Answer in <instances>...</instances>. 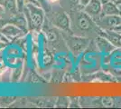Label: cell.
Masks as SVG:
<instances>
[{"instance_id": "cell-20", "label": "cell", "mask_w": 121, "mask_h": 109, "mask_svg": "<svg viewBox=\"0 0 121 109\" xmlns=\"http://www.w3.org/2000/svg\"><path fill=\"white\" fill-rule=\"evenodd\" d=\"M5 6H4V5L3 4H0V16L5 14Z\"/></svg>"}, {"instance_id": "cell-25", "label": "cell", "mask_w": 121, "mask_h": 109, "mask_svg": "<svg viewBox=\"0 0 121 109\" xmlns=\"http://www.w3.org/2000/svg\"><path fill=\"white\" fill-rule=\"evenodd\" d=\"M109 1H112V2H115V3H117V0H109Z\"/></svg>"}, {"instance_id": "cell-23", "label": "cell", "mask_w": 121, "mask_h": 109, "mask_svg": "<svg viewBox=\"0 0 121 109\" xmlns=\"http://www.w3.org/2000/svg\"><path fill=\"white\" fill-rule=\"evenodd\" d=\"M116 4H117V5H121V0H117V2Z\"/></svg>"}, {"instance_id": "cell-19", "label": "cell", "mask_w": 121, "mask_h": 109, "mask_svg": "<svg viewBox=\"0 0 121 109\" xmlns=\"http://www.w3.org/2000/svg\"><path fill=\"white\" fill-rule=\"evenodd\" d=\"M36 1L38 2V4H39L40 6H42V7H44V5L48 2V0H36Z\"/></svg>"}, {"instance_id": "cell-24", "label": "cell", "mask_w": 121, "mask_h": 109, "mask_svg": "<svg viewBox=\"0 0 121 109\" xmlns=\"http://www.w3.org/2000/svg\"><path fill=\"white\" fill-rule=\"evenodd\" d=\"M0 4H3L4 5V0H0Z\"/></svg>"}, {"instance_id": "cell-10", "label": "cell", "mask_w": 121, "mask_h": 109, "mask_svg": "<svg viewBox=\"0 0 121 109\" xmlns=\"http://www.w3.org/2000/svg\"><path fill=\"white\" fill-rule=\"evenodd\" d=\"M96 44L98 48L103 53H109L115 48V47L111 44L110 41L104 36H98L96 38Z\"/></svg>"}, {"instance_id": "cell-12", "label": "cell", "mask_w": 121, "mask_h": 109, "mask_svg": "<svg viewBox=\"0 0 121 109\" xmlns=\"http://www.w3.org/2000/svg\"><path fill=\"white\" fill-rule=\"evenodd\" d=\"M4 6L5 10L10 12L11 14H16L17 11V5H16V0H4Z\"/></svg>"}, {"instance_id": "cell-2", "label": "cell", "mask_w": 121, "mask_h": 109, "mask_svg": "<svg viewBox=\"0 0 121 109\" xmlns=\"http://www.w3.org/2000/svg\"><path fill=\"white\" fill-rule=\"evenodd\" d=\"M28 26L32 29H40L44 21V12L43 7L35 4H26L24 10Z\"/></svg>"}, {"instance_id": "cell-5", "label": "cell", "mask_w": 121, "mask_h": 109, "mask_svg": "<svg viewBox=\"0 0 121 109\" xmlns=\"http://www.w3.org/2000/svg\"><path fill=\"white\" fill-rule=\"evenodd\" d=\"M88 44H89V39L79 36H70L68 41V45L71 51L75 56H79L88 47Z\"/></svg>"}, {"instance_id": "cell-17", "label": "cell", "mask_w": 121, "mask_h": 109, "mask_svg": "<svg viewBox=\"0 0 121 109\" xmlns=\"http://www.w3.org/2000/svg\"><path fill=\"white\" fill-rule=\"evenodd\" d=\"M52 61V55L49 53H44L43 56V62L44 63L45 65H49Z\"/></svg>"}, {"instance_id": "cell-6", "label": "cell", "mask_w": 121, "mask_h": 109, "mask_svg": "<svg viewBox=\"0 0 121 109\" xmlns=\"http://www.w3.org/2000/svg\"><path fill=\"white\" fill-rule=\"evenodd\" d=\"M102 5L103 3L101 0H91L89 5L83 9V11L87 13L93 20L96 22L99 19L102 15Z\"/></svg>"}, {"instance_id": "cell-7", "label": "cell", "mask_w": 121, "mask_h": 109, "mask_svg": "<svg viewBox=\"0 0 121 109\" xmlns=\"http://www.w3.org/2000/svg\"><path fill=\"white\" fill-rule=\"evenodd\" d=\"M0 32L9 39H15L16 37H20L25 33L20 27H18L12 23L5 24V26L0 29Z\"/></svg>"}, {"instance_id": "cell-16", "label": "cell", "mask_w": 121, "mask_h": 109, "mask_svg": "<svg viewBox=\"0 0 121 109\" xmlns=\"http://www.w3.org/2000/svg\"><path fill=\"white\" fill-rule=\"evenodd\" d=\"M16 5H17V11L18 13H23L26 5L25 0H16Z\"/></svg>"}, {"instance_id": "cell-22", "label": "cell", "mask_w": 121, "mask_h": 109, "mask_svg": "<svg viewBox=\"0 0 121 109\" xmlns=\"http://www.w3.org/2000/svg\"><path fill=\"white\" fill-rule=\"evenodd\" d=\"M57 1H59V0H48V2H50V3H55Z\"/></svg>"}, {"instance_id": "cell-14", "label": "cell", "mask_w": 121, "mask_h": 109, "mask_svg": "<svg viewBox=\"0 0 121 109\" xmlns=\"http://www.w3.org/2000/svg\"><path fill=\"white\" fill-rule=\"evenodd\" d=\"M46 36L49 42H55L58 39V34L54 29H49L46 32Z\"/></svg>"}, {"instance_id": "cell-18", "label": "cell", "mask_w": 121, "mask_h": 109, "mask_svg": "<svg viewBox=\"0 0 121 109\" xmlns=\"http://www.w3.org/2000/svg\"><path fill=\"white\" fill-rule=\"evenodd\" d=\"M90 1H91V0H80V1H79V5H80L81 9L83 10L86 6L89 5Z\"/></svg>"}, {"instance_id": "cell-3", "label": "cell", "mask_w": 121, "mask_h": 109, "mask_svg": "<svg viewBox=\"0 0 121 109\" xmlns=\"http://www.w3.org/2000/svg\"><path fill=\"white\" fill-rule=\"evenodd\" d=\"M96 24L102 30L116 31L121 26V16H102L96 21Z\"/></svg>"}, {"instance_id": "cell-21", "label": "cell", "mask_w": 121, "mask_h": 109, "mask_svg": "<svg viewBox=\"0 0 121 109\" xmlns=\"http://www.w3.org/2000/svg\"><path fill=\"white\" fill-rule=\"evenodd\" d=\"M25 2H26V4H29V3H31V4H35V5H40L39 4H38V2H37L36 0H25Z\"/></svg>"}, {"instance_id": "cell-13", "label": "cell", "mask_w": 121, "mask_h": 109, "mask_svg": "<svg viewBox=\"0 0 121 109\" xmlns=\"http://www.w3.org/2000/svg\"><path fill=\"white\" fill-rule=\"evenodd\" d=\"M101 104L105 107H112L115 105L114 98L109 97V96H104L101 98Z\"/></svg>"}, {"instance_id": "cell-1", "label": "cell", "mask_w": 121, "mask_h": 109, "mask_svg": "<svg viewBox=\"0 0 121 109\" xmlns=\"http://www.w3.org/2000/svg\"><path fill=\"white\" fill-rule=\"evenodd\" d=\"M71 31L76 33H90L95 30L96 22L84 11H71L70 14Z\"/></svg>"}, {"instance_id": "cell-9", "label": "cell", "mask_w": 121, "mask_h": 109, "mask_svg": "<svg viewBox=\"0 0 121 109\" xmlns=\"http://www.w3.org/2000/svg\"><path fill=\"white\" fill-rule=\"evenodd\" d=\"M103 36L117 48H121V33L113 30H103Z\"/></svg>"}, {"instance_id": "cell-11", "label": "cell", "mask_w": 121, "mask_h": 109, "mask_svg": "<svg viewBox=\"0 0 121 109\" xmlns=\"http://www.w3.org/2000/svg\"><path fill=\"white\" fill-rule=\"evenodd\" d=\"M9 23H12L15 26H17L18 27H20L22 30L26 31L27 30V26H28V23H27V19L26 17L24 16H17L12 17V19L10 20Z\"/></svg>"}, {"instance_id": "cell-15", "label": "cell", "mask_w": 121, "mask_h": 109, "mask_svg": "<svg viewBox=\"0 0 121 109\" xmlns=\"http://www.w3.org/2000/svg\"><path fill=\"white\" fill-rule=\"evenodd\" d=\"M67 4V6L70 8L71 11H73L77 5H79V1L80 0H63Z\"/></svg>"}, {"instance_id": "cell-4", "label": "cell", "mask_w": 121, "mask_h": 109, "mask_svg": "<svg viewBox=\"0 0 121 109\" xmlns=\"http://www.w3.org/2000/svg\"><path fill=\"white\" fill-rule=\"evenodd\" d=\"M52 24L63 31H71L70 16L64 11H56L52 15Z\"/></svg>"}, {"instance_id": "cell-8", "label": "cell", "mask_w": 121, "mask_h": 109, "mask_svg": "<svg viewBox=\"0 0 121 109\" xmlns=\"http://www.w3.org/2000/svg\"><path fill=\"white\" fill-rule=\"evenodd\" d=\"M102 16H121V12L115 2L107 0L102 5Z\"/></svg>"}]
</instances>
